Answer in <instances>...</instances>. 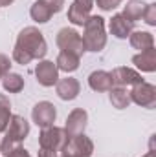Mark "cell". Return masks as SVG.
Here are the masks:
<instances>
[{"instance_id": "cell-1", "label": "cell", "mask_w": 156, "mask_h": 157, "mask_svg": "<svg viewBox=\"0 0 156 157\" xmlns=\"http://www.w3.org/2000/svg\"><path fill=\"white\" fill-rule=\"evenodd\" d=\"M46 51H48V44L42 37V33L37 28L28 26L17 37V44L13 49V60L20 66H26L31 60L44 59Z\"/></svg>"}, {"instance_id": "cell-2", "label": "cell", "mask_w": 156, "mask_h": 157, "mask_svg": "<svg viewBox=\"0 0 156 157\" xmlns=\"http://www.w3.org/2000/svg\"><path fill=\"white\" fill-rule=\"evenodd\" d=\"M84 31H83V46L84 51H101L107 46V33H105V18L97 17V15H90L86 18V22L83 24Z\"/></svg>"}, {"instance_id": "cell-3", "label": "cell", "mask_w": 156, "mask_h": 157, "mask_svg": "<svg viewBox=\"0 0 156 157\" xmlns=\"http://www.w3.org/2000/svg\"><path fill=\"white\" fill-rule=\"evenodd\" d=\"M30 133V124L28 121L20 115H11L9 119V124L6 128V135L2 137L0 141V152L4 155H7L13 148L20 146V143L28 137Z\"/></svg>"}, {"instance_id": "cell-4", "label": "cell", "mask_w": 156, "mask_h": 157, "mask_svg": "<svg viewBox=\"0 0 156 157\" xmlns=\"http://www.w3.org/2000/svg\"><path fill=\"white\" fill-rule=\"evenodd\" d=\"M94 152V143L90 137H86L84 133L79 135H70L66 144L61 150L63 157H90Z\"/></svg>"}, {"instance_id": "cell-5", "label": "cell", "mask_w": 156, "mask_h": 157, "mask_svg": "<svg viewBox=\"0 0 156 157\" xmlns=\"http://www.w3.org/2000/svg\"><path fill=\"white\" fill-rule=\"evenodd\" d=\"M68 133L64 128H57V126H48V128H42L39 135V146L40 148H48V150H53V152H61L63 146L66 144L68 141Z\"/></svg>"}, {"instance_id": "cell-6", "label": "cell", "mask_w": 156, "mask_h": 157, "mask_svg": "<svg viewBox=\"0 0 156 157\" xmlns=\"http://www.w3.org/2000/svg\"><path fill=\"white\" fill-rule=\"evenodd\" d=\"M55 42H57V46L61 48V51H68V53L76 55L79 59H81L83 53H84V46H83L81 35H79L76 29H72V28H63V29H59Z\"/></svg>"}, {"instance_id": "cell-7", "label": "cell", "mask_w": 156, "mask_h": 157, "mask_svg": "<svg viewBox=\"0 0 156 157\" xmlns=\"http://www.w3.org/2000/svg\"><path fill=\"white\" fill-rule=\"evenodd\" d=\"M129 93H130V101L136 102L138 106H143V108H154L156 106V88L149 82L142 80Z\"/></svg>"}, {"instance_id": "cell-8", "label": "cell", "mask_w": 156, "mask_h": 157, "mask_svg": "<svg viewBox=\"0 0 156 157\" xmlns=\"http://www.w3.org/2000/svg\"><path fill=\"white\" fill-rule=\"evenodd\" d=\"M55 117H57V110L51 102L48 101H40L33 106L31 110V119L33 122L40 126V128H48V126H53L55 122Z\"/></svg>"}, {"instance_id": "cell-9", "label": "cell", "mask_w": 156, "mask_h": 157, "mask_svg": "<svg viewBox=\"0 0 156 157\" xmlns=\"http://www.w3.org/2000/svg\"><path fill=\"white\" fill-rule=\"evenodd\" d=\"M35 77L37 82L44 88H50V86H55L57 80H59V70L57 66L51 62V60H40L35 68Z\"/></svg>"}, {"instance_id": "cell-10", "label": "cell", "mask_w": 156, "mask_h": 157, "mask_svg": "<svg viewBox=\"0 0 156 157\" xmlns=\"http://www.w3.org/2000/svg\"><path fill=\"white\" fill-rule=\"evenodd\" d=\"M92 7H94V0H74L72 6L68 7V20L74 26H83L90 17Z\"/></svg>"}, {"instance_id": "cell-11", "label": "cell", "mask_w": 156, "mask_h": 157, "mask_svg": "<svg viewBox=\"0 0 156 157\" xmlns=\"http://www.w3.org/2000/svg\"><path fill=\"white\" fill-rule=\"evenodd\" d=\"M110 75H112L114 86H119V88H129V86H136L142 82V75L138 71H134L132 68H127V66L116 68Z\"/></svg>"}, {"instance_id": "cell-12", "label": "cell", "mask_w": 156, "mask_h": 157, "mask_svg": "<svg viewBox=\"0 0 156 157\" xmlns=\"http://www.w3.org/2000/svg\"><path fill=\"white\" fill-rule=\"evenodd\" d=\"M55 91L63 101H74L79 95V91H81V84H79L77 78L74 77L59 78L57 84H55Z\"/></svg>"}, {"instance_id": "cell-13", "label": "cell", "mask_w": 156, "mask_h": 157, "mask_svg": "<svg viewBox=\"0 0 156 157\" xmlns=\"http://www.w3.org/2000/svg\"><path fill=\"white\" fill-rule=\"evenodd\" d=\"M86 122H88V113L83 110V108H76L68 119H66V133L68 135H79V133H84V128H86Z\"/></svg>"}, {"instance_id": "cell-14", "label": "cell", "mask_w": 156, "mask_h": 157, "mask_svg": "<svg viewBox=\"0 0 156 157\" xmlns=\"http://www.w3.org/2000/svg\"><path fill=\"white\" fill-rule=\"evenodd\" d=\"M88 86L101 93V91H110L114 88V82H112V75L109 71H103V70H97V71H92L90 77H88Z\"/></svg>"}, {"instance_id": "cell-15", "label": "cell", "mask_w": 156, "mask_h": 157, "mask_svg": "<svg viewBox=\"0 0 156 157\" xmlns=\"http://www.w3.org/2000/svg\"><path fill=\"white\" fill-rule=\"evenodd\" d=\"M109 29L116 39H129V35L134 29V24L129 22L123 15H114L109 22Z\"/></svg>"}, {"instance_id": "cell-16", "label": "cell", "mask_w": 156, "mask_h": 157, "mask_svg": "<svg viewBox=\"0 0 156 157\" xmlns=\"http://www.w3.org/2000/svg\"><path fill=\"white\" fill-rule=\"evenodd\" d=\"M132 64H134L138 70H142V71L153 73L156 70V49L151 48V49L142 51L140 55H134V57H132Z\"/></svg>"}, {"instance_id": "cell-17", "label": "cell", "mask_w": 156, "mask_h": 157, "mask_svg": "<svg viewBox=\"0 0 156 157\" xmlns=\"http://www.w3.org/2000/svg\"><path fill=\"white\" fill-rule=\"evenodd\" d=\"M129 40H130V46L134 49H140V51L154 48V37L149 31H132L129 35Z\"/></svg>"}, {"instance_id": "cell-18", "label": "cell", "mask_w": 156, "mask_h": 157, "mask_svg": "<svg viewBox=\"0 0 156 157\" xmlns=\"http://www.w3.org/2000/svg\"><path fill=\"white\" fill-rule=\"evenodd\" d=\"M79 60H81V59L76 57V55H72V53H68V51H61L59 57H57V60H55V66H57L59 71L72 73V71H76L79 68Z\"/></svg>"}, {"instance_id": "cell-19", "label": "cell", "mask_w": 156, "mask_h": 157, "mask_svg": "<svg viewBox=\"0 0 156 157\" xmlns=\"http://www.w3.org/2000/svg\"><path fill=\"white\" fill-rule=\"evenodd\" d=\"M109 93H110V102H112V106L117 108V110H125V108L132 102V101H130V93H129L127 88L116 86V88H112Z\"/></svg>"}, {"instance_id": "cell-20", "label": "cell", "mask_w": 156, "mask_h": 157, "mask_svg": "<svg viewBox=\"0 0 156 157\" xmlns=\"http://www.w3.org/2000/svg\"><path fill=\"white\" fill-rule=\"evenodd\" d=\"M145 6L147 4H143L142 0H130L127 6H125V9H123V17L129 20V22H138L140 18H142V15H143V11H145Z\"/></svg>"}, {"instance_id": "cell-21", "label": "cell", "mask_w": 156, "mask_h": 157, "mask_svg": "<svg viewBox=\"0 0 156 157\" xmlns=\"http://www.w3.org/2000/svg\"><path fill=\"white\" fill-rule=\"evenodd\" d=\"M2 86H4V90L9 91V93H18V91L24 90V78H22V75H18V73L7 71V73L2 77Z\"/></svg>"}, {"instance_id": "cell-22", "label": "cell", "mask_w": 156, "mask_h": 157, "mask_svg": "<svg viewBox=\"0 0 156 157\" xmlns=\"http://www.w3.org/2000/svg\"><path fill=\"white\" fill-rule=\"evenodd\" d=\"M30 15H31V18L35 20V22H39V24H46L53 15H51V11L40 2V0H37L33 6H31V9H30Z\"/></svg>"}, {"instance_id": "cell-23", "label": "cell", "mask_w": 156, "mask_h": 157, "mask_svg": "<svg viewBox=\"0 0 156 157\" xmlns=\"http://www.w3.org/2000/svg\"><path fill=\"white\" fill-rule=\"evenodd\" d=\"M9 119H11V104H9V99L0 95V133L6 132L7 124H9Z\"/></svg>"}, {"instance_id": "cell-24", "label": "cell", "mask_w": 156, "mask_h": 157, "mask_svg": "<svg viewBox=\"0 0 156 157\" xmlns=\"http://www.w3.org/2000/svg\"><path fill=\"white\" fill-rule=\"evenodd\" d=\"M142 18H143L149 26H156V4H147V6H145V11H143Z\"/></svg>"}, {"instance_id": "cell-25", "label": "cell", "mask_w": 156, "mask_h": 157, "mask_svg": "<svg viewBox=\"0 0 156 157\" xmlns=\"http://www.w3.org/2000/svg\"><path fill=\"white\" fill-rule=\"evenodd\" d=\"M50 11H51V15H55V13H59V11H63V7H64V0H40Z\"/></svg>"}, {"instance_id": "cell-26", "label": "cell", "mask_w": 156, "mask_h": 157, "mask_svg": "<svg viewBox=\"0 0 156 157\" xmlns=\"http://www.w3.org/2000/svg\"><path fill=\"white\" fill-rule=\"evenodd\" d=\"M96 4L103 11H112V9H116L117 6L121 4V0H96Z\"/></svg>"}, {"instance_id": "cell-27", "label": "cell", "mask_w": 156, "mask_h": 157, "mask_svg": "<svg viewBox=\"0 0 156 157\" xmlns=\"http://www.w3.org/2000/svg\"><path fill=\"white\" fill-rule=\"evenodd\" d=\"M7 71H11V59H9L7 55L0 53V80H2V77H4Z\"/></svg>"}, {"instance_id": "cell-28", "label": "cell", "mask_w": 156, "mask_h": 157, "mask_svg": "<svg viewBox=\"0 0 156 157\" xmlns=\"http://www.w3.org/2000/svg\"><path fill=\"white\" fill-rule=\"evenodd\" d=\"M6 157H31L30 155V152L26 150V148H22V146H17V148H13L9 154Z\"/></svg>"}, {"instance_id": "cell-29", "label": "cell", "mask_w": 156, "mask_h": 157, "mask_svg": "<svg viewBox=\"0 0 156 157\" xmlns=\"http://www.w3.org/2000/svg\"><path fill=\"white\" fill-rule=\"evenodd\" d=\"M39 157H57V152L48 148H39Z\"/></svg>"}, {"instance_id": "cell-30", "label": "cell", "mask_w": 156, "mask_h": 157, "mask_svg": "<svg viewBox=\"0 0 156 157\" xmlns=\"http://www.w3.org/2000/svg\"><path fill=\"white\" fill-rule=\"evenodd\" d=\"M15 0H0V6L2 7H6V6H9V4H13Z\"/></svg>"}, {"instance_id": "cell-31", "label": "cell", "mask_w": 156, "mask_h": 157, "mask_svg": "<svg viewBox=\"0 0 156 157\" xmlns=\"http://www.w3.org/2000/svg\"><path fill=\"white\" fill-rule=\"evenodd\" d=\"M143 157H156V154H154V152H153V150H151L149 154H145V155H143Z\"/></svg>"}, {"instance_id": "cell-32", "label": "cell", "mask_w": 156, "mask_h": 157, "mask_svg": "<svg viewBox=\"0 0 156 157\" xmlns=\"http://www.w3.org/2000/svg\"><path fill=\"white\" fill-rule=\"evenodd\" d=\"M0 141H2V137H0Z\"/></svg>"}, {"instance_id": "cell-33", "label": "cell", "mask_w": 156, "mask_h": 157, "mask_svg": "<svg viewBox=\"0 0 156 157\" xmlns=\"http://www.w3.org/2000/svg\"><path fill=\"white\" fill-rule=\"evenodd\" d=\"M61 157H63V155H61Z\"/></svg>"}]
</instances>
